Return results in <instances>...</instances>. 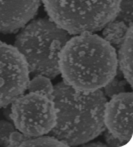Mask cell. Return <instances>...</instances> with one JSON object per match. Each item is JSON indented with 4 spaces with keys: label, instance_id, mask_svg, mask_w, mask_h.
I'll list each match as a JSON object with an SVG mask.
<instances>
[{
    "label": "cell",
    "instance_id": "1",
    "mask_svg": "<svg viewBox=\"0 0 133 147\" xmlns=\"http://www.w3.org/2000/svg\"><path fill=\"white\" fill-rule=\"evenodd\" d=\"M63 82L75 90L93 92L102 89L116 75V50L103 37L85 32L64 44L58 54Z\"/></svg>",
    "mask_w": 133,
    "mask_h": 147
},
{
    "label": "cell",
    "instance_id": "2",
    "mask_svg": "<svg viewBox=\"0 0 133 147\" xmlns=\"http://www.w3.org/2000/svg\"><path fill=\"white\" fill-rule=\"evenodd\" d=\"M52 98L56 108V124L50 133L66 146L83 145L104 131L107 99L101 89L82 92L65 82H59L54 86Z\"/></svg>",
    "mask_w": 133,
    "mask_h": 147
},
{
    "label": "cell",
    "instance_id": "3",
    "mask_svg": "<svg viewBox=\"0 0 133 147\" xmlns=\"http://www.w3.org/2000/svg\"><path fill=\"white\" fill-rule=\"evenodd\" d=\"M70 37L51 19L40 18L21 28L14 46L26 59L29 73L53 79L60 74L58 54Z\"/></svg>",
    "mask_w": 133,
    "mask_h": 147
},
{
    "label": "cell",
    "instance_id": "4",
    "mask_svg": "<svg viewBox=\"0 0 133 147\" xmlns=\"http://www.w3.org/2000/svg\"><path fill=\"white\" fill-rule=\"evenodd\" d=\"M45 11L70 35L101 30L116 18L121 0H42Z\"/></svg>",
    "mask_w": 133,
    "mask_h": 147
},
{
    "label": "cell",
    "instance_id": "5",
    "mask_svg": "<svg viewBox=\"0 0 133 147\" xmlns=\"http://www.w3.org/2000/svg\"><path fill=\"white\" fill-rule=\"evenodd\" d=\"M10 118L22 134L30 137L50 133L56 124V108L51 95L29 92L11 103Z\"/></svg>",
    "mask_w": 133,
    "mask_h": 147
},
{
    "label": "cell",
    "instance_id": "6",
    "mask_svg": "<svg viewBox=\"0 0 133 147\" xmlns=\"http://www.w3.org/2000/svg\"><path fill=\"white\" fill-rule=\"evenodd\" d=\"M26 59L14 45L0 41V108L23 95L29 82Z\"/></svg>",
    "mask_w": 133,
    "mask_h": 147
},
{
    "label": "cell",
    "instance_id": "7",
    "mask_svg": "<svg viewBox=\"0 0 133 147\" xmlns=\"http://www.w3.org/2000/svg\"><path fill=\"white\" fill-rule=\"evenodd\" d=\"M132 92H121L111 97L105 103L104 126L123 143L132 138Z\"/></svg>",
    "mask_w": 133,
    "mask_h": 147
},
{
    "label": "cell",
    "instance_id": "8",
    "mask_svg": "<svg viewBox=\"0 0 133 147\" xmlns=\"http://www.w3.org/2000/svg\"><path fill=\"white\" fill-rule=\"evenodd\" d=\"M41 0H0V33L21 29L36 15Z\"/></svg>",
    "mask_w": 133,
    "mask_h": 147
},
{
    "label": "cell",
    "instance_id": "9",
    "mask_svg": "<svg viewBox=\"0 0 133 147\" xmlns=\"http://www.w3.org/2000/svg\"><path fill=\"white\" fill-rule=\"evenodd\" d=\"M132 43H133V32H132V24H130L123 41L119 45V51H118V54H117L118 66H119L120 72L122 73L124 79L127 81V83L130 86H132V79H133Z\"/></svg>",
    "mask_w": 133,
    "mask_h": 147
},
{
    "label": "cell",
    "instance_id": "10",
    "mask_svg": "<svg viewBox=\"0 0 133 147\" xmlns=\"http://www.w3.org/2000/svg\"><path fill=\"white\" fill-rule=\"evenodd\" d=\"M9 146L11 147H60L66 146L65 143L58 140L53 136H36L30 137L22 134L21 132L14 131L9 137Z\"/></svg>",
    "mask_w": 133,
    "mask_h": 147
},
{
    "label": "cell",
    "instance_id": "11",
    "mask_svg": "<svg viewBox=\"0 0 133 147\" xmlns=\"http://www.w3.org/2000/svg\"><path fill=\"white\" fill-rule=\"evenodd\" d=\"M130 25V24H129ZM129 25L124 23L123 21L114 19L108 22L102 28V36L107 42L113 46H119L123 41L125 34L128 30Z\"/></svg>",
    "mask_w": 133,
    "mask_h": 147
},
{
    "label": "cell",
    "instance_id": "12",
    "mask_svg": "<svg viewBox=\"0 0 133 147\" xmlns=\"http://www.w3.org/2000/svg\"><path fill=\"white\" fill-rule=\"evenodd\" d=\"M54 86L50 78L44 75H36L32 80H29L27 89L29 92H42L52 96Z\"/></svg>",
    "mask_w": 133,
    "mask_h": 147
},
{
    "label": "cell",
    "instance_id": "13",
    "mask_svg": "<svg viewBox=\"0 0 133 147\" xmlns=\"http://www.w3.org/2000/svg\"><path fill=\"white\" fill-rule=\"evenodd\" d=\"M127 84L128 83L125 79H121V78H120L119 71L117 70V73H116V75L113 77V79L103 87L104 88V94L111 98L112 96L118 94V93L124 92Z\"/></svg>",
    "mask_w": 133,
    "mask_h": 147
},
{
    "label": "cell",
    "instance_id": "14",
    "mask_svg": "<svg viewBox=\"0 0 133 147\" xmlns=\"http://www.w3.org/2000/svg\"><path fill=\"white\" fill-rule=\"evenodd\" d=\"M133 0H121L120 9L115 19L123 21L126 24H132L133 17Z\"/></svg>",
    "mask_w": 133,
    "mask_h": 147
},
{
    "label": "cell",
    "instance_id": "15",
    "mask_svg": "<svg viewBox=\"0 0 133 147\" xmlns=\"http://www.w3.org/2000/svg\"><path fill=\"white\" fill-rule=\"evenodd\" d=\"M15 127L12 123L0 120V146H9V137Z\"/></svg>",
    "mask_w": 133,
    "mask_h": 147
},
{
    "label": "cell",
    "instance_id": "16",
    "mask_svg": "<svg viewBox=\"0 0 133 147\" xmlns=\"http://www.w3.org/2000/svg\"><path fill=\"white\" fill-rule=\"evenodd\" d=\"M104 137H105V141H106L108 146H121L122 144H123V142L120 141V140L118 139V138H116L114 135H112L108 130H106V132H105Z\"/></svg>",
    "mask_w": 133,
    "mask_h": 147
},
{
    "label": "cell",
    "instance_id": "17",
    "mask_svg": "<svg viewBox=\"0 0 133 147\" xmlns=\"http://www.w3.org/2000/svg\"><path fill=\"white\" fill-rule=\"evenodd\" d=\"M86 146H104V144H101L100 142H97V143H93V144H86Z\"/></svg>",
    "mask_w": 133,
    "mask_h": 147
}]
</instances>
